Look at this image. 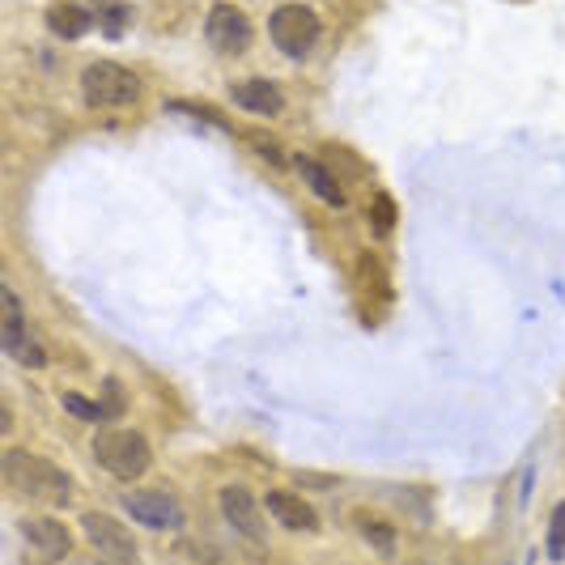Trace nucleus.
<instances>
[{"label":"nucleus","mask_w":565,"mask_h":565,"mask_svg":"<svg viewBox=\"0 0 565 565\" xmlns=\"http://www.w3.org/2000/svg\"><path fill=\"white\" fill-rule=\"evenodd\" d=\"M204 39L222 52V56H243L252 47V18L238 9V4H213L209 9V22H204Z\"/></svg>","instance_id":"8"},{"label":"nucleus","mask_w":565,"mask_h":565,"mask_svg":"<svg viewBox=\"0 0 565 565\" xmlns=\"http://www.w3.org/2000/svg\"><path fill=\"white\" fill-rule=\"evenodd\" d=\"M124 510L149 527V532H179L188 523V510L183 502L167 493V489H137V493H124Z\"/></svg>","instance_id":"7"},{"label":"nucleus","mask_w":565,"mask_h":565,"mask_svg":"<svg viewBox=\"0 0 565 565\" xmlns=\"http://www.w3.org/2000/svg\"><path fill=\"white\" fill-rule=\"evenodd\" d=\"M60 404H64V413H73V417H82V422H89V425H103V422H111V417H107V408H103V404H94V399L77 396V392H64V396H60Z\"/></svg>","instance_id":"16"},{"label":"nucleus","mask_w":565,"mask_h":565,"mask_svg":"<svg viewBox=\"0 0 565 565\" xmlns=\"http://www.w3.org/2000/svg\"><path fill=\"white\" fill-rule=\"evenodd\" d=\"M222 514H226V523L238 532V536L255 540V544L268 540V527H264V514H259V507H255L252 489L226 484V489H222Z\"/></svg>","instance_id":"10"},{"label":"nucleus","mask_w":565,"mask_h":565,"mask_svg":"<svg viewBox=\"0 0 565 565\" xmlns=\"http://www.w3.org/2000/svg\"><path fill=\"white\" fill-rule=\"evenodd\" d=\"M268 39H273V47L289 60H307L319 47V39H323V22H319V13H315L311 4H298V0H289V4H277L273 9V18H268Z\"/></svg>","instance_id":"3"},{"label":"nucleus","mask_w":565,"mask_h":565,"mask_svg":"<svg viewBox=\"0 0 565 565\" xmlns=\"http://www.w3.org/2000/svg\"><path fill=\"white\" fill-rule=\"evenodd\" d=\"M0 472H4V484L26 498V502H43V507H68L73 502V477L56 468L52 459L43 455H30L22 447H9L4 459H0Z\"/></svg>","instance_id":"1"},{"label":"nucleus","mask_w":565,"mask_h":565,"mask_svg":"<svg viewBox=\"0 0 565 565\" xmlns=\"http://www.w3.org/2000/svg\"><path fill=\"white\" fill-rule=\"evenodd\" d=\"M392 226H396V204L387 196H374V204H370V230L383 238V234H392Z\"/></svg>","instance_id":"18"},{"label":"nucleus","mask_w":565,"mask_h":565,"mask_svg":"<svg viewBox=\"0 0 565 565\" xmlns=\"http://www.w3.org/2000/svg\"><path fill=\"white\" fill-rule=\"evenodd\" d=\"M82 98L94 111H115V107H132L141 98V82L132 68L115 64V60H94L82 73Z\"/></svg>","instance_id":"4"},{"label":"nucleus","mask_w":565,"mask_h":565,"mask_svg":"<svg viewBox=\"0 0 565 565\" xmlns=\"http://www.w3.org/2000/svg\"><path fill=\"white\" fill-rule=\"evenodd\" d=\"M264 507L273 514V523H281L289 532H315L319 527V514H315L298 493H285V489H273L268 498H264Z\"/></svg>","instance_id":"12"},{"label":"nucleus","mask_w":565,"mask_h":565,"mask_svg":"<svg viewBox=\"0 0 565 565\" xmlns=\"http://www.w3.org/2000/svg\"><path fill=\"white\" fill-rule=\"evenodd\" d=\"M353 519H358V532H362V540H366L370 548H374L379 557H387V562H392V557H396V532H392L387 523H379V519H370L366 510H358Z\"/></svg>","instance_id":"15"},{"label":"nucleus","mask_w":565,"mask_h":565,"mask_svg":"<svg viewBox=\"0 0 565 565\" xmlns=\"http://www.w3.org/2000/svg\"><path fill=\"white\" fill-rule=\"evenodd\" d=\"M247 141L259 149V158H268L273 167H285V153H281V145L273 141V137H264V132H247Z\"/></svg>","instance_id":"20"},{"label":"nucleus","mask_w":565,"mask_h":565,"mask_svg":"<svg viewBox=\"0 0 565 565\" xmlns=\"http://www.w3.org/2000/svg\"><path fill=\"white\" fill-rule=\"evenodd\" d=\"M18 532L34 548V557H43V562H64L73 553V532L60 519H52V514H26V519H18Z\"/></svg>","instance_id":"9"},{"label":"nucleus","mask_w":565,"mask_h":565,"mask_svg":"<svg viewBox=\"0 0 565 565\" xmlns=\"http://www.w3.org/2000/svg\"><path fill=\"white\" fill-rule=\"evenodd\" d=\"M94 459L115 481H141L153 463V447L137 429H98L94 434Z\"/></svg>","instance_id":"2"},{"label":"nucleus","mask_w":565,"mask_h":565,"mask_svg":"<svg viewBox=\"0 0 565 565\" xmlns=\"http://www.w3.org/2000/svg\"><path fill=\"white\" fill-rule=\"evenodd\" d=\"M565 557V502L553 507V519H548V562H562Z\"/></svg>","instance_id":"17"},{"label":"nucleus","mask_w":565,"mask_h":565,"mask_svg":"<svg viewBox=\"0 0 565 565\" xmlns=\"http://www.w3.org/2000/svg\"><path fill=\"white\" fill-rule=\"evenodd\" d=\"M298 170H302L307 188H311V192L323 200V204H332V209H344V204H349L344 188L337 183V174H332V170H323L319 162H315V158H298Z\"/></svg>","instance_id":"14"},{"label":"nucleus","mask_w":565,"mask_h":565,"mask_svg":"<svg viewBox=\"0 0 565 565\" xmlns=\"http://www.w3.org/2000/svg\"><path fill=\"white\" fill-rule=\"evenodd\" d=\"M47 30L56 39H64V43H77V39H85L94 30V13L85 4H77V0H56L47 9Z\"/></svg>","instance_id":"13"},{"label":"nucleus","mask_w":565,"mask_h":565,"mask_svg":"<svg viewBox=\"0 0 565 565\" xmlns=\"http://www.w3.org/2000/svg\"><path fill=\"white\" fill-rule=\"evenodd\" d=\"M82 532H85V540H89V548H94L107 565H137L141 562L137 536H132L119 519H111V514H98V510L82 514Z\"/></svg>","instance_id":"6"},{"label":"nucleus","mask_w":565,"mask_h":565,"mask_svg":"<svg viewBox=\"0 0 565 565\" xmlns=\"http://www.w3.org/2000/svg\"><path fill=\"white\" fill-rule=\"evenodd\" d=\"M230 98L247 115H264V119H277L285 111L281 85H273L268 77H247V82L230 85Z\"/></svg>","instance_id":"11"},{"label":"nucleus","mask_w":565,"mask_h":565,"mask_svg":"<svg viewBox=\"0 0 565 565\" xmlns=\"http://www.w3.org/2000/svg\"><path fill=\"white\" fill-rule=\"evenodd\" d=\"M98 9H103V22H107V34H119V30L128 26V4L124 0H94Z\"/></svg>","instance_id":"19"},{"label":"nucleus","mask_w":565,"mask_h":565,"mask_svg":"<svg viewBox=\"0 0 565 565\" xmlns=\"http://www.w3.org/2000/svg\"><path fill=\"white\" fill-rule=\"evenodd\" d=\"M0 307H4V323H0V349L26 370L47 366V353L43 344L26 332V311H22V298L13 294V285H0Z\"/></svg>","instance_id":"5"}]
</instances>
